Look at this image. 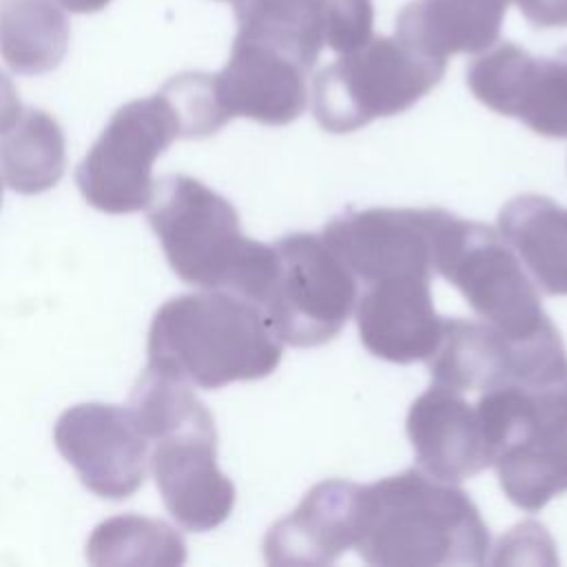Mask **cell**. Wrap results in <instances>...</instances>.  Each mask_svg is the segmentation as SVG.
Returning a JSON list of instances; mask_svg holds the SVG:
<instances>
[{
	"mask_svg": "<svg viewBox=\"0 0 567 567\" xmlns=\"http://www.w3.org/2000/svg\"><path fill=\"white\" fill-rule=\"evenodd\" d=\"M352 547L381 567L483 565L489 534L461 487L410 467L361 485Z\"/></svg>",
	"mask_w": 567,
	"mask_h": 567,
	"instance_id": "6da1fadb",
	"label": "cell"
},
{
	"mask_svg": "<svg viewBox=\"0 0 567 567\" xmlns=\"http://www.w3.org/2000/svg\"><path fill=\"white\" fill-rule=\"evenodd\" d=\"M146 352V368L217 390L275 372L284 343L259 306L228 290H204L173 297L155 312Z\"/></svg>",
	"mask_w": 567,
	"mask_h": 567,
	"instance_id": "7a4b0ae2",
	"label": "cell"
},
{
	"mask_svg": "<svg viewBox=\"0 0 567 567\" xmlns=\"http://www.w3.org/2000/svg\"><path fill=\"white\" fill-rule=\"evenodd\" d=\"M173 272L204 290H228L261 306L275 275L277 250L241 233L235 206L188 175L155 184L148 204Z\"/></svg>",
	"mask_w": 567,
	"mask_h": 567,
	"instance_id": "3957f363",
	"label": "cell"
},
{
	"mask_svg": "<svg viewBox=\"0 0 567 567\" xmlns=\"http://www.w3.org/2000/svg\"><path fill=\"white\" fill-rule=\"evenodd\" d=\"M501 489L534 514L567 492V370L516 377L474 403Z\"/></svg>",
	"mask_w": 567,
	"mask_h": 567,
	"instance_id": "277c9868",
	"label": "cell"
},
{
	"mask_svg": "<svg viewBox=\"0 0 567 567\" xmlns=\"http://www.w3.org/2000/svg\"><path fill=\"white\" fill-rule=\"evenodd\" d=\"M432 270L456 286L483 321L509 337H529L551 323L536 284L492 226L434 208Z\"/></svg>",
	"mask_w": 567,
	"mask_h": 567,
	"instance_id": "5b68a950",
	"label": "cell"
},
{
	"mask_svg": "<svg viewBox=\"0 0 567 567\" xmlns=\"http://www.w3.org/2000/svg\"><path fill=\"white\" fill-rule=\"evenodd\" d=\"M445 64L396 35L370 38L315 75L312 113L323 131H357L408 111L441 82Z\"/></svg>",
	"mask_w": 567,
	"mask_h": 567,
	"instance_id": "8992f818",
	"label": "cell"
},
{
	"mask_svg": "<svg viewBox=\"0 0 567 567\" xmlns=\"http://www.w3.org/2000/svg\"><path fill=\"white\" fill-rule=\"evenodd\" d=\"M275 275L261 310L281 343L312 348L334 339L357 306V277L321 235L292 233L272 244Z\"/></svg>",
	"mask_w": 567,
	"mask_h": 567,
	"instance_id": "52a82bcc",
	"label": "cell"
},
{
	"mask_svg": "<svg viewBox=\"0 0 567 567\" xmlns=\"http://www.w3.org/2000/svg\"><path fill=\"white\" fill-rule=\"evenodd\" d=\"M177 137L179 120L162 91L120 106L75 171L80 193L111 215L148 208L153 164Z\"/></svg>",
	"mask_w": 567,
	"mask_h": 567,
	"instance_id": "ba28073f",
	"label": "cell"
},
{
	"mask_svg": "<svg viewBox=\"0 0 567 567\" xmlns=\"http://www.w3.org/2000/svg\"><path fill=\"white\" fill-rule=\"evenodd\" d=\"M53 441L82 485L102 498H128L146 478L148 439L128 408L78 403L55 421Z\"/></svg>",
	"mask_w": 567,
	"mask_h": 567,
	"instance_id": "9c48e42d",
	"label": "cell"
},
{
	"mask_svg": "<svg viewBox=\"0 0 567 567\" xmlns=\"http://www.w3.org/2000/svg\"><path fill=\"white\" fill-rule=\"evenodd\" d=\"M467 86L487 109L543 137H567V47L536 58L516 42L485 49L467 66Z\"/></svg>",
	"mask_w": 567,
	"mask_h": 567,
	"instance_id": "30bf717a",
	"label": "cell"
},
{
	"mask_svg": "<svg viewBox=\"0 0 567 567\" xmlns=\"http://www.w3.org/2000/svg\"><path fill=\"white\" fill-rule=\"evenodd\" d=\"M153 443L148 465L171 516L188 532H208L221 525L233 512L235 485L217 467L213 414Z\"/></svg>",
	"mask_w": 567,
	"mask_h": 567,
	"instance_id": "8fae6325",
	"label": "cell"
},
{
	"mask_svg": "<svg viewBox=\"0 0 567 567\" xmlns=\"http://www.w3.org/2000/svg\"><path fill=\"white\" fill-rule=\"evenodd\" d=\"M434 208H365L334 217L321 233L363 284L396 275H432Z\"/></svg>",
	"mask_w": 567,
	"mask_h": 567,
	"instance_id": "7c38bea8",
	"label": "cell"
},
{
	"mask_svg": "<svg viewBox=\"0 0 567 567\" xmlns=\"http://www.w3.org/2000/svg\"><path fill=\"white\" fill-rule=\"evenodd\" d=\"M308 73L284 49L237 31L226 66L215 73V86L228 120L284 126L308 106Z\"/></svg>",
	"mask_w": 567,
	"mask_h": 567,
	"instance_id": "4fadbf2b",
	"label": "cell"
},
{
	"mask_svg": "<svg viewBox=\"0 0 567 567\" xmlns=\"http://www.w3.org/2000/svg\"><path fill=\"white\" fill-rule=\"evenodd\" d=\"M432 275H396L365 284L354 315L361 343L392 363L427 361L441 343L445 319L430 290Z\"/></svg>",
	"mask_w": 567,
	"mask_h": 567,
	"instance_id": "5bb4252c",
	"label": "cell"
},
{
	"mask_svg": "<svg viewBox=\"0 0 567 567\" xmlns=\"http://www.w3.org/2000/svg\"><path fill=\"white\" fill-rule=\"evenodd\" d=\"M405 432L419 467L447 483H461L489 467L476 405L447 385L432 383L414 399Z\"/></svg>",
	"mask_w": 567,
	"mask_h": 567,
	"instance_id": "9a60e30c",
	"label": "cell"
},
{
	"mask_svg": "<svg viewBox=\"0 0 567 567\" xmlns=\"http://www.w3.org/2000/svg\"><path fill=\"white\" fill-rule=\"evenodd\" d=\"M361 485L330 478L317 483L297 509L264 538L268 565H328L354 545Z\"/></svg>",
	"mask_w": 567,
	"mask_h": 567,
	"instance_id": "2e32d148",
	"label": "cell"
},
{
	"mask_svg": "<svg viewBox=\"0 0 567 567\" xmlns=\"http://www.w3.org/2000/svg\"><path fill=\"white\" fill-rule=\"evenodd\" d=\"M512 0H412L396 16V38L432 58L481 53L496 44Z\"/></svg>",
	"mask_w": 567,
	"mask_h": 567,
	"instance_id": "e0dca14e",
	"label": "cell"
},
{
	"mask_svg": "<svg viewBox=\"0 0 567 567\" xmlns=\"http://www.w3.org/2000/svg\"><path fill=\"white\" fill-rule=\"evenodd\" d=\"M498 233L545 295H567V208L545 195H518L498 215Z\"/></svg>",
	"mask_w": 567,
	"mask_h": 567,
	"instance_id": "ac0fdd59",
	"label": "cell"
},
{
	"mask_svg": "<svg viewBox=\"0 0 567 567\" xmlns=\"http://www.w3.org/2000/svg\"><path fill=\"white\" fill-rule=\"evenodd\" d=\"M69 33L55 0H0V55L20 75L53 71L66 55Z\"/></svg>",
	"mask_w": 567,
	"mask_h": 567,
	"instance_id": "d6986e66",
	"label": "cell"
},
{
	"mask_svg": "<svg viewBox=\"0 0 567 567\" xmlns=\"http://www.w3.org/2000/svg\"><path fill=\"white\" fill-rule=\"evenodd\" d=\"M64 135L55 117L24 109L11 128L0 133L2 179L22 195L53 188L64 173Z\"/></svg>",
	"mask_w": 567,
	"mask_h": 567,
	"instance_id": "ffe728a7",
	"label": "cell"
},
{
	"mask_svg": "<svg viewBox=\"0 0 567 567\" xmlns=\"http://www.w3.org/2000/svg\"><path fill=\"white\" fill-rule=\"evenodd\" d=\"M237 31L266 40L312 69L326 47L330 0H237Z\"/></svg>",
	"mask_w": 567,
	"mask_h": 567,
	"instance_id": "44dd1931",
	"label": "cell"
},
{
	"mask_svg": "<svg viewBox=\"0 0 567 567\" xmlns=\"http://www.w3.org/2000/svg\"><path fill=\"white\" fill-rule=\"evenodd\" d=\"M86 560L93 565H153L173 567L186 560L184 538L164 520L122 514L102 520L86 540Z\"/></svg>",
	"mask_w": 567,
	"mask_h": 567,
	"instance_id": "7402d4cb",
	"label": "cell"
},
{
	"mask_svg": "<svg viewBox=\"0 0 567 567\" xmlns=\"http://www.w3.org/2000/svg\"><path fill=\"white\" fill-rule=\"evenodd\" d=\"M177 113L182 137H208L217 133L228 115L219 102L215 73H179L159 89Z\"/></svg>",
	"mask_w": 567,
	"mask_h": 567,
	"instance_id": "603a6c76",
	"label": "cell"
},
{
	"mask_svg": "<svg viewBox=\"0 0 567 567\" xmlns=\"http://www.w3.org/2000/svg\"><path fill=\"white\" fill-rule=\"evenodd\" d=\"M516 4L536 29L567 27V0H516Z\"/></svg>",
	"mask_w": 567,
	"mask_h": 567,
	"instance_id": "cb8c5ba5",
	"label": "cell"
},
{
	"mask_svg": "<svg viewBox=\"0 0 567 567\" xmlns=\"http://www.w3.org/2000/svg\"><path fill=\"white\" fill-rule=\"evenodd\" d=\"M20 113H22V106H20L18 91L13 82L0 71V133L11 128Z\"/></svg>",
	"mask_w": 567,
	"mask_h": 567,
	"instance_id": "d4e9b609",
	"label": "cell"
},
{
	"mask_svg": "<svg viewBox=\"0 0 567 567\" xmlns=\"http://www.w3.org/2000/svg\"><path fill=\"white\" fill-rule=\"evenodd\" d=\"M55 2L71 13H95V11H102L111 0H55Z\"/></svg>",
	"mask_w": 567,
	"mask_h": 567,
	"instance_id": "484cf974",
	"label": "cell"
},
{
	"mask_svg": "<svg viewBox=\"0 0 567 567\" xmlns=\"http://www.w3.org/2000/svg\"><path fill=\"white\" fill-rule=\"evenodd\" d=\"M0 206H2V182H0Z\"/></svg>",
	"mask_w": 567,
	"mask_h": 567,
	"instance_id": "4316f807",
	"label": "cell"
},
{
	"mask_svg": "<svg viewBox=\"0 0 567 567\" xmlns=\"http://www.w3.org/2000/svg\"><path fill=\"white\" fill-rule=\"evenodd\" d=\"M226 2H237V0H226Z\"/></svg>",
	"mask_w": 567,
	"mask_h": 567,
	"instance_id": "83f0119b",
	"label": "cell"
}]
</instances>
